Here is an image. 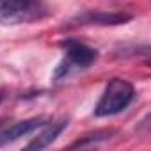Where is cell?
<instances>
[{
	"label": "cell",
	"instance_id": "cell-7",
	"mask_svg": "<svg viewBox=\"0 0 151 151\" xmlns=\"http://www.w3.org/2000/svg\"><path fill=\"white\" fill-rule=\"evenodd\" d=\"M119 132L114 130V128H103V130H94V132H89L86 135H82L78 140H75L69 147L77 149V147H94V146H100L107 140H110L112 137H116Z\"/></svg>",
	"mask_w": 151,
	"mask_h": 151
},
{
	"label": "cell",
	"instance_id": "cell-4",
	"mask_svg": "<svg viewBox=\"0 0 151 151\" xmlns=\"http://www.w3.org/2000/svg\"><path fill=\"white\" fill-rule=\"evenodd\" d=\"M133 16L123 11H82L78 14H75L73 18H69L64 25V29H77V27H91V25H98V27H117V25H124L132 20Z\"/></svg>",
	"mask_w": 151,
	"mask_h": 151
},
{
	"label": "cell",
	"instance_id": "cell-9",
	"mask_svg": "<svg viewBox=\"0 0 151 151\" xmlns=\"http://www.w3.org/2000/svg\"><path fill=\"white\" fill-rule=\"evenodd\" d=\"M2 123H4V121H0V128H2Z\"/></svg>",
	"mask_w": 151,
	"mask_h": 151
},
{
	"label": "cell",
	"instance_id": "cell-1",
	"mask_svg": "<svg viewBox=\"0 0 151 151\" xmlns=\"http://www.w3.org/2000/svg\"><path fill=\"white\" fill-rule=\"evenodd\" d=\"M133 98H135V89L128 80L112 78L105 86V91L94 107V116L96 117L117 116L132 105Z\"/></svg>",
	"mask_w": 151,
	"mask_h": 151
},
{
	"label": "cell",
	"instance_id": "cell-8",
	"mask_svg": "<svg viewBox=\"0 0 151 151\" xmlns=\"http://www.w3.org/2000/svg\"><path fill=\"white\" fill-rule=\"evenodd\" d=\"M4 96H6V91L0 87V103H2V100H4Z\"/></svg>",
	"mask_w": 151,
	"mask_h": 151
},
{
	"label": "cell",
	"instance_id": "cell-5",
	"mask_svg": "<svg viewBox=\"0 0 151 151\" xmlns=\"http://www.w3.org/2000/svg\"><path fill=\"white\" fill-rule=\"evenodd\" d=\"M48 121H50L48 117H30V119H25V121L11 124L9 128L0 132V147L9 146V144L20 140L22 137H27V135L41 130Z\"/></svg>",
	"mask_w": 151,
	"mask_h": 151
},
{
	"label": "cell",
	"instance_id": "cell-2",
	"mask_svg": "<svg viewBox=\"0 0 151 151\" xmlns=\"http://www.w3.org/2000/svg\"><path fill=\"white\" fill-rule=\"evenodd\" d=\"M60 46L66 52L64 60L57 66L55 73H53V80L59 82L62 78H66L73 69H87L91 68L96 60H98V50H94L93 46L78 41V39H62Z\"/></svg>",
	"mask_w": 151,
	"mask_h": 151
},
{
	"label": "cell",
	"instance_id": "cell-6",
	"mask_svg": "<svg viewBox=\"0 0 151 151\" xmlns=\"http://www.w3.org/2000/svg\"><path fill=\"white\" fill-rule=\"evenodd\" d=\"M68 119H59V121H48L43 128H41V132L37 133V137H34L27 146H25V149H36V151H39V149H45V147H48L52 142H55L57 140V137L66 130V126H68Z\"/></svg>",
	"mask_w": 151,
	"mask_h": 151
},
{
	"label": "cell",
	"instance_id": "cell-3",
	"mask_svg": "<svg viewBox=\"0 0 151 151\" xmlns=\"http://www.w3.org/2000/svg\"><path fill=\"white\" fill-rule=\"evenodd\" d=\"M48 14L41 0H0V25H20Z\"/></svg>",
	"mask_w": 151,
	"mask_h": 151
}]
</instances>
